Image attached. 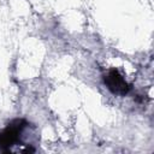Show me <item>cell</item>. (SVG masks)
Instances as JSON below:
<instances>
[{
	"label": "cell",
	"mask_w": 154,
	"mask_h": 154,
	"mask_svg": "<svg viewBox=\"0 0 154 154\" xmlns=\"http://www.w3.org/2000/svg\"><path fill=\"white\" fill-rule=\"evenodd\" d=\"M106 83L113 93H117V94H126L128 93L129 85H128L126 81L124 79V77L117 70H112L107 73Z\"/></svg>",
	"instance_id": "cell-1"
}]
</instances>
